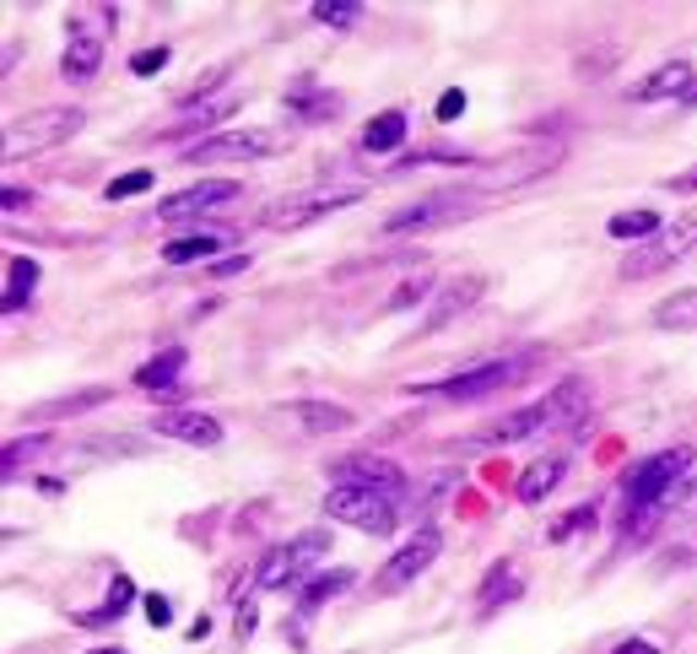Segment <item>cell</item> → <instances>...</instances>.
<instances>
[{
    "label": "cell",
    "instance_id": "obj_15",
    "mask_svg": "<svg viewBox=\"0 0 697 654\" xmlns=\"http://www.w3.org/2000/svg\"><path fill=\"white\" fill-rule=\"evenodd\" d=\"M162 439H179V444H195V449H217L222 444V422L206 417V411H168L151 422Z\"/></svg>",
    "mask_w": 697,
    "mask_h": 654
},
{
    "label": "cell",
    "instance_id": "obj_33",
    "mask_svg": "<svg viewBox=\"0 0 697 654\" xmlns=\"http://www.w3.org/2000/svg\"><path fill=\"white\" fill-rule=\"evenodd\" d=\"M109 395L103 390H82V395H71V400H54V406H33V422H44V417H65V411H87V406H103Z\"/></svg>",
    "mask_w": 697,
    "mask_h": 654
},
{
    "label": "cell",
    "instance_id": "obj_9",
    "mask_svg": "<svg viewBox=\"0 0 697 654\" xmlns=\"http://www.w3.org/2000/svg\"><path fill=\"white\" fill-rule=\"evenodd\" d=\"M562 158V141H552V147H541V152H530V158H503L498 168H481L465 189L470 195H481V189H514V184H525V178H541L547 168H558Z\"/></svg>",
    "mask_w": 697,
    "mask_h": 654
},
{
    "label": "cell",
    "instance_id": "obj_43",
    "mask_svg": "<svg viewBox=\"0 0 697 654\" xmlns=\"http://www.w3.org/2000/svg\"><path fill=\"white\" fill-rule=\"evenodd\" d=\"M671 189H697V168H687V173H676V178H671Z\"/></svg>",
    "mask_w": 697,
    "mask_h": 654
},
{
    "label": "cell",
    "instance_id": "obj_18",
    "mask_svg": "<svg viewBox=\"0 0 697 654\" xmlns=\"http://www.w3.org/2000/svg\"><path fill=\"white\" fill-rule=\"evenodd\" d=\"M547 428V406L536 400V406H525V411H509L503 422H492L487 433H476L470 444H514V439H530V433H541Z\"/></svg>",
    "mask_w": 697,
    "mask_h": 654
},
{
    "label": "cell",
    "instance_id": "obj_1",
    "mask_svg": "<svg viewBox=\"0 0 697 654\" xmlns=\"http://www.w3.org/2000/svg\"><path fill=\"white\" fill-rule=\"evenodd\" d=\"M541 362V351H519V357H498V362H481V368H465L454 379H438V384H412V395H438V400H481V395H498L509 384H519L530 368Z\"/></svg>",
    "mask_w": 697,
    "mask_h": 654
},
{
    "label": "cell",
    "instance_id": "obj_45",
    "mask_svg": "<svg viewBox=\"0 0 697 654\" xmlns=\"http://www.w3.org/2000/svg\"><path fill=\"white\" fill-rule=\"evenodd\" d=\"M98 654H125V650H98Z\"/></svg>",
    "mask_w": 697,
    "mask_h": 654
},
{
    "label": "cell",
    "instance_id": "obj_22",
    "mask_svg": "<svg viewBox=\"0 0 697 654\" xmlns=\"http://www.w3.org/2000/svg\"><path fill=\"white\" fill-rule=\"evenodd\" d=\"M179 373H184V346H168V351H157L151 362L136 368V390H168Z\"/></svg>",
    "mask_w": 697,
    "mask_h": 654
},
{
    "label": "cell",
    "instance_id": "obj_35",
    "mask_svg": "<svg viewBox=\"0 0 697 654\" xmlns=\"http://www.w3.org/2000/svg\"><path fill=\"white\" fill-rule=\"evenodd\" d=\"M427 293H432L427 282H401V287H395V298H390V309H412V304H421Z\"/></svg>",
    "mask_w": 697,
    "mask_h": 654
},
{
    "label": "cell",
    "instance_id": "obj_2",
    "mask_svg": "<svg viewBox=\"0 0 697 654\" xmlns=\"http://www.w3.org/2000/svg\"><path fill=\"white\" fill-rule=\"evenodd\" d=\"M693 449L687 444H676V449H660V455H649L644 466H633L627 471V482H622V503L627 508H655V503H665L671 488L693 471Z\"/></svg>",
    "mask_w": 697,
    "mask_h": 654
},
{
    "label": "cell",
    "instance_id": "obj_26",
    "mask_svg": "<svg viewBox=\"0 0 697 654\" xmlns=\"http://www.w3.org/2000/svg\"><path fill=\"white\" fill-rule=\"evenodd\" d=\"M655 325L660 330H697V287L693 293H676L655 309Z\"/></svg>",
    "mask_w": 697,
    "mask_h": 654
},
{
    "label": "cell",
    "instance_id": "obj_38",
    "mask_svg": "<svg viewBox=\"0 0 697 654\" xmlns=\"http://www.w3.org/2000/svg\"><path fill=\"white\" fill-rule=\"evenodd\" d=\"M460 109H465V92H443L438 98V120H454Z\"/></svg>",
    "mask_w": 697,
    "mask_h": 654
},
{
    "label": "cell",
    "instance_id": "obj_41",
    "mask_svg": "<svg viewBox=\"0 0 697 654\" xmlns=\"http://www.w3.org/2000/svg\"><path fill=\"white\" fill-rule=\"evenodd\" d=\"M131 606V579H114V601H109V612H125Z\"/></svg>",
    "mask_w": 697,
    "mask_h": 654
},
{
    "label": "cell",
    "instance_id": "obj_30",
    "mask_svg": "<svg viewBox=\"0 0 697 654\" xmlns=\"http://www.w3.org/2000/svg\"><path fill=\"white\" fill-rule=\"evenodd\" d=\"M239 109V98H211V103H184V131H200V125H217V120H228Z\"/></svg>",
    "mask_w": 697,
    "mask_h": 654
},
{
    "label": "cell",
    "instance_id": "obj_29",
    "mask_svg": "<svg viewBox=\"0 0 697 654\" xmlns=\"http://www.w3.org/2000/svg\"><path fill=\"white\" fill-rule=\"evenodd\" d=\"M308 16H314L319 27H335V33H341V27H357L363 5H357V0H319V5H314Z\"/></svg>",
    "mask_w": 697,
    "mask_h": 654
},
{
    "label": "cell",
    "instance_id": "obj_8",
    "mask_svg": "<svg viewBox=\"0 0 697 654\" xmlns=\"http://www.w3.org/2000/svg\"><path fill=\"white\" fill-rule=\"evenodd\" d=\"M281 152V136L271 131H228V136H211L200 147H189V163H239V158H266Z\"/></svg>",
    "mask_w": 697,
    "mask_h": 654
},
{
    "label": "cell",
    "instance_id": "obj_23",
    "mask_svg": "<svg viewBox=\"0 0 697 654\" xmlns=\"http://www.w3.org/2000/svg\"><path fill=\"white\" fill-rule=\"evenodd\" d=\"M562 477H567V460H562V455H547V460H536V466L519 477V497H525V503H541Z\"/></svg>",
    "mask_w": 697,
    "mask_h": 654
},
{
    "label": "cell",
    "instance_id": "obj_25",
    "mask_svg": "<svg viewBox=\"0 0 697 654\" xmlns=\"http://www.w3.org/2000/svg\"><path fill=\"white\" fill-rule=\"evenodd\" d=\"M33 282H38V266H33L27 255H16V260H11V276H5V298H0V309H5V314L22 309V304L33 298Z\"/></svg>",
    "mask_w": 697,
    "mask_h": 654
},
{
    "label": "cell",
    "instance_id": "obj_19",
    "mask_svg": "<svg viewBox=\"0 0 697 654\" xmlns=\"http://www.w3.org/2000/svg\"><path fill=\"white\" fill-rule=\"evenodd\" d=\"M286 417H297L308 433H346V428L357 422L346 406H330V400H292Z\"/></svg>",
    "mask_w": 697,
    "mask_h": 654
},
{
    "label": "cell",
    "instance_id": "obj_14",
    "mask_svg": "<svg viewBox=\"0 0 697 654\" xmlns=\"http://www.w3.org/2000/svg\"><path fill=\"white\" fill-rule=\"evenodd\" d=\"M697 238V222H682L665 244H649V249H633L627 260H622V276L627 282H638V276H655V271H665V266H676L682 260V244Z\"/></svg>",
    "mask_w": 697,
    "mask_h": 654
},
{
    "label": "cell",
    "instance_id": "obj_34",
    "mask_svg": "<svg viewBox=\"0 0 697 654\" xmlns=\"http://www.w3.org/2000/svg\"><path fill=\"white\" fill-rule=\"evenodd\" d=\"M151 189V173L146 168H136V173H120L114 184H109V200H125V195H146Z\"/></svg>",
    "mask_w": 697,
    "mask_h": 654
},
{
    "label": "cell",
    "instance_id": "obj_28",
    "mask_svg": "<svg viewBox=\"0 0 697 654\" xmlns=\"http://www.w3.org/2000/svg\"><path fill=\"white\" fill-rule=\"evenodd\" d=\"M49 449H54V439H49V433H33V439H16V444H5L0 466H5V477H11V471H22L27 460H38V455H49Z\"/></svg>",
    "mask_w": 697,
    "mask_h": 654
},
{
    "label": "cell",
    "instance_id": "obj_13",
    "mask_svg": "<svg viewBox=\"0 0 697 654\" xmlns=\"http://www.w3.org/2000/svg\"><path fill=\"white\" fill-rule=\"evenodd\" d=\"M481 293H487V276H460V282H449V287L432 298V309H427V320H421V335H432L438 325H449V320H460L465 309H476Z\"/></svg>",
    "mask_w": 697,
    "mask_h": 654
},
{
    "label": "cell",
    "instance_id": "obj_3",
    "mask_svg": "<svg viewBox=\"0 0 697 654\" xmlns=\"http://www.w3.org/2000/svg\"><path fill=\"white\" fill-rule=\"evenodd\" d=\"M363 200V184L352 189V184H330V189H297V195H286L277 200L260 222L271 227V233H297V227H308V222H319V217H330V211H341V206H357Z\"/></svg>",
    "mask_w": 697,
    "mask_h": 654
},
{
    "label": "cell",
    "instance_id": "obj_39",
    "mask_svg": "<svg viewBox=\"0 0 697 654\" xmlns=\"http://www.w3.org/2000/svg\"><path fill=\"white\" fill-rule=\"evenodd\" d=\"M611 654H660V644H649V639H627V644H616Z\"/></svg>",
    "mask_w": 697,
    "mask_h": 654
},
{
    "label": "cell",
    "instance_id": "obj_21",
    "mask_svg": "<svg viewBox=\"0 0 697 654\" xmlns=\"http://www.w3.org/2000/svg\"><path fill=\"white\" fill-rule=\"evenodd\" d=\"M541 406H547V422H578V417L589 411V384H584V379H567L562 390H552V395L541 400Z\"/></svg>",
    "mask_w": 697,
    "mask_h": 654
},
{
    "label": "cell",
    "instance_id": "obj_36",
    "mask_svg": "<svg viewBox=\"0 0 697 654\" xmlns=\"http://www.w3.org/2000/svg\"><path fill=\"white\" fill-rule=\"evenodd\" d=\"M162 65H168V49H146V54L131 60V71H136V76H157Z\"/></svg>",
    "mask_w": 697,
    "mask_h": 654
},
{
    "label": "cell",
    "instance_id": "obj_7",
    "mask_svg": "<svg viewBox=\"0 0 697 654\" xmlns=\"http://www.w3.org/2000/svg\"><path fill=\"white\" fill-rule=\"evenodd\" d=\"M319 552H330V535L325 530H303L297 541H286V546H277V552H266V563H260V590H281V584H292Z\"/></svg>",
    "mask_w": 697,
    "mask_h": 654
},
{
    "label": "cell",
    "instance_id": "obj_27",
    "mask_svg": "<svg viewBox=\"0 0 697 654\" xmlns=\"http://www.w3.org/2000/svg\"><path fill=\"white\" fill-rule=\"evenodd\" d=\"M606 233H611V238H649V233H660V211H655V206H644V211H616V217L606 222Z\"/></svg>",
    "mask_w": 697,
    "mask_h": 654
},
{
    "label": "cell",
    "instance_id": "obj_44",
    "mask_svg": "<svg viewBox=\"0 0 697 654\" xmlns=\"http://www.w3.org/2000/svg\"><path fill=\"white\" fill-rule=\"evenodd\" d=\"M682 103H687V109H697V87H693V92H687V98H682Z\"/></svg>",
    "mask_w": 697,
    "mask_h": 654
},
{
    "label": "cell",
    "instance_id": "obj_37",
    "mask_svg": "<svg viewBox=\"0 0 697 654\" xmlns=\"http://www.w3.org/2000/svg\"><path fill=\"white\" fill-rule=\"evenodd\" d=\"M27 200H33V195H27L22 184H5V189H0V211H27Z\"/></svg>",
    "mask_w": 697,
    "mask_h": 654
},
{
    "label": "cell",
    "instance_id": "obj_31",
    "mask_svg": "<svg viewBox=\"0 0 697 654\" xmlns=\"http://www.w3.org/2000/svg\"><path fill=\"white\" fill-rule=\"evenodd\" d=\"M346 584H352V573H346V568H330V573H319V579L303 584V606H325V601H330L335 590H346Z\"/></svg>",
    "mask_w": 697,
    "mask_h": 654
},
{
    "label": "cell",
    "instance_id": "obj_6",
    "mask_svg": "<svg viewBox=\"0 0 697 654\" xmlns=\"http://www.w3.org/2000/svg\"><path fill=\"white\" fill-rule=\"evenodd\" d=\"M476 195L470 189H449V195H427L417 206H401L395 217H384V233L395 238H406V233H427V227H443V222H460V217H470L476 206H470Z\"/></svg>",
    "mask_w": 697,
    "mask_h": 654
},
{
    "label": "cell",
    "instance_id": "obj_12",
    "mask_svg": "<svg viewBox=\"0 0 697 654\" xmlns=\"http://www.w3.org/2000/svg\"><path fill=\"white\" fill-rule=\"evenodd\" d=\"M335 482L341 488H374V492H406V471L379 460V455H352V460H335Z\"/></svg>",
    "mask_w": 697,
    "mask_h": 654
},
{
    "label": "cell",
    "instance_id": "obj_10",
    "mask_svg": "<svg viewBox=\"0 0 697 654\" xmlns=\"http://www.w3.org/2000/svg\"><path fill=\"white\" fill-rule=\"evenodd\" d=\"M228 200H239V178H200V184L168 195V200L157 206V217H162V222H184V217H200V211L228 206Z\"/></svg>",
    "mask_w": 697,
    "mask_h": 654
},
{
    "label": "cell",
    "instance_id": "obj_5",
    "mask_svg": "<svg viewBox=\"0 0 697 654\" xmlns=\"http://www.w3.org/2000/svg\"><path fill=\"white\" fill-rule=\"evenodd\" d=\"M325 514L341 519V525H357L368 535H390L395 530V497L374 488H335L325 497Z\"/></svg>",
    "mask_w": 697,
    "mask_h": 654
},
{
    "label": "cell",
    "instance_id": "obj_32",
    "mask_svg": "<svg viewBox=\"0 0 697 654\" xmlns=\"http://www.w3.org/2000/svg\"><path fill=\"white\" fill-rule=\"evenodd\" d=\"M514 595H519V579L509 573V563H498L492 579H487V590H481V606L492 612V606H503V601H514Z\"/></svg>",
    "mask_w": 697,
    "mask_h": 654
},
{
    "label": "cell",
    "instance_id": "obj_17",
    "mask_svg": "<svg viewBox=\"0 0 697 654\" xmlns=\"http://www.w3.org/2000/svg\"><path fill=\"white\" fill-rule=\"evenodd\" d=\"M98 71H103V38L98 33H76L65 44V54H60V76L65 82H93Z\"/></svg>",
    "mask_w": 697,
    "mask_h": 654
},
{
    "label": "cell",
    "instance_id": "obj_4",
    "mask_svg": "<svg viewBox=\"0 0 697 654\" xmlns=\"http://www.w3.org/2000/svg\"><path fill=\"white\" fill-rule=\"evenodd\" d=\"M82 109H49V114H27V120H16L11 131H5V163L11 158H33V152H49V147H60V141H71L76 131H82Z\"/></svg>",
    "mask_w": 697,
    "mask_h": 654
},
{
    "label": "cell",
    "instance_id": "obj_16",
    "mask_svg": "<svg viewBox=\"0 0 697 654\" xmlns=\"http://www.w3.org/2000/svg\"><path fill=\"white\" fill-rule=\"evenodd\" d=\"M693 87H697V71L687 65V60H671V65H660L649 82H638L633 98H638V103H655V98H687Z\"/></svg>",
    "mask_w": 697,
    "mask_h": 654
},
{
    "label": "cell",
    "instance_id": "obj_40",
    "mask_svg": "<svg viewBox=\"0 0 697 654\" xmlns=\"http://www.w3.org/2000/svg\"><path fill=\"white\" fill-rule=\"evenodd\" d=\"M249 260L244 255H233V260H211V276H233V271H244Z\"/></svg>",
    "mask_w": 697,
    "mask_h": 654
},
{
    "label": "cell",
    "instance_id": "obj_42",
    "mask_svg": "<svg viewBox=\"0 0 697 654\" xmlns=\"http://www.w3.org/2000/svg\"><path fill=\"white\" fill-rule=\"evenodd\" d=\"M146 617L162 628V622H168V601H162V595H146Z\"/></svg>",
    "mask_w": 697,
    "mask_h": 654
},
{
    "label": "cell",
    "instance_id": "obj_11",
    "mask_svg": "<svg viewBox=\"0 0 697 654\" xmlns=\"http://www.w3.org/2000/svg\"><path fill=\"white\" fill-rule=\"evenodd\" d=\"M438 546H443V535H438V530H421L417 541H406V546H401V552H395L384 568H379V595H395V590H406V584L417 579L421 568L438 557Z\"/></svg>",
    "mask_w": 697,
    "mask_h": 654
},
{
    "label": "cell",
    "instance_id": "obj_20",
    "mask_svg": "<svg viewBox=\"0 0 697 654\" xmlns=\"http://www.w3.org/2000/svg\"><path fill=\"white\" fill-rule=\"evenodd\" d=\"M401 141H406V114H401V109L374 114L368 131H363V152H395Z\"/></svg>",
    "mask_w": 697,
    "mask_h": 654
},
{
    "label": "cell",
    "instance_id": "obj_24",
    "mask_svg": "<svg viewBox=\"0 0 697 654\" xmlns=\"http://www.w3.org/2000/svg\"><path fill=\"white\" fill-rule=\"evenodd\" d=\"M211 249H228V238H222V233H189V238L162 244V260H168V266H195V260H206Z\"/></svg>",
    "mask_w": 697,
    "mask_h": 654
}]
</instances>
